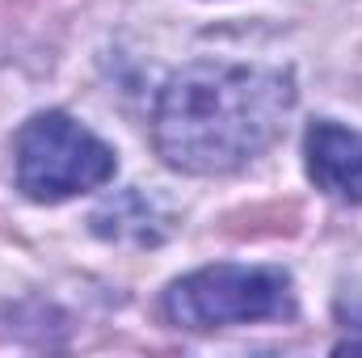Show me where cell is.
<instances>
[{"label": "cell", "instance_id": "cell-1", "mask_svg": "<svg viewBox=\"0 0 362 358\" xmlns=\"http://www.w3.org/2000/svg\"><path fill=\"white\" fill-rule=\"evenodd\" d=\"M295 76L266 64H189L152 105V144L169 169L215 178L262 156L286 127Z\"/></svg>", "mask_w": 362, "mask_h": 358}, {"label": "cell", "instance_id": "cell-2", "mask_svg": "<svg viewBox=\"0 0 362 358\" xmlns=\"http://www.w3.org/2000/svg\"><path fill=\"white\" fill-rule=\"evenodd\" d=\"M165 316L181 329H228L253 321H291L295 282L278 266H206L165 291Z\"/></svg>", "mask_w": 362, "mask_h": 358}, {"label": "cell", "instance_id": "cell-3", "mask_svg": "<svg viewBox=\"0 0 362 358\" xmlns=\"http://www.w3.org/2000/svg\"><path fill=\"white\" fill-rule=\"evenodd\" d=\"M114 169V148L59 110L34 114L17 131V185L34 202H64L101 190Z\"/></svg>", "mask_w": 362, "mask_h": 358}, {"label": "cell", "instance_id": "cell-4", "mask_svg": "<svg viewBox=\"0 0 362 358\" xmlns=\"http://www.w3.org/2000/svg\"><path fill=\"white\" fill-rule=\"evenodd\" d=\"M308 178L316 181L329 198L362 202V135L341 122H312L303 135Z\"/></svg>", "mask_w": 362, "mask_h": 358}, {"label": "cell", "instance_id": "cell-5", "mask_svg": "<svg viewBox=\"0 0 362 358\" xmlns=\"http://www.w3.org/2000/svg\"><path fill=\"white\" fill-rule=\"evenodd\" d=\"M93 232L118 245H160L165 241V219L144 194H118L93 215Z\"/></svg>", "mask_w": 362, "mask_h": 358}, {"label": "cell", "instance_id": "cell-6", "mask_svg": "<svg viewBox=\"0 0 362 358\" xmlns=\"http://www.w3.org/2000/svg\"><path fill=\"white\" fill-rule=\"evenodd\" d=\"M346 312H350V316H354V321H358V325H362V304H354V308L346 304Z\"/></svg>", "mask_w": 362, "mask_h": 358}]
</instances>
